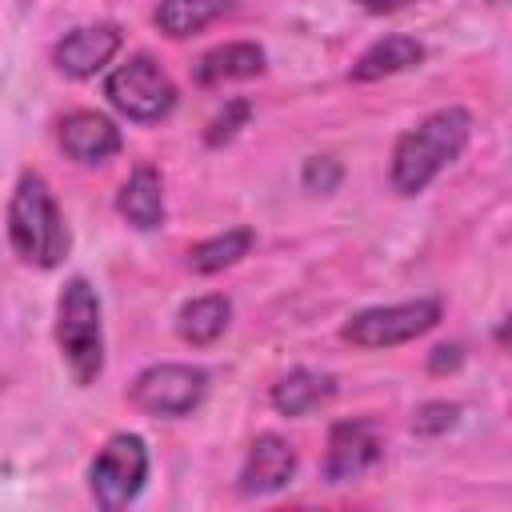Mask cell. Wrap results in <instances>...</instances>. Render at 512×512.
Wrapping results in <instances>:
<instances>
[{
    "label": "cell",
    "instance_id": "obj_1",
    "mask_svg": "<svg viewBox=\"0 0 512 512\" xmlns=\"http://www.w3.org/2000/svg\"><path fill=\"white\" fill-rule=\"evenodd\" d=\"M472 136V116L460 104L436 108L428 112L420 124H412L396 148H392V164H388V180L400 196H416L424 192L468 144Z\"/></svg>",
    "mask_w": 512,
    "mask_h": 512
},
{
    "label": "cell",
    "instance_id": "obj_2",
    "mask_svg": "<svg viewBox=\"0 0 512 512\" xmlns=\"http://www.w3.org/2000/svg\"><path fill=\"white\" fill-rule=\"evenodd\" d=\"M8 244L32 268H56L72 248L64 212L40 172H20L8 196Z\"/></svg>",
    "mask_w": 512,
    "mask_h": 512
},
{
    "label": "cell",
    "instance_id": "obj_3",
    "mask_svg": "<svg viewBox=\"0 0 512 512\" xmlns=\"http://www.w3.org/2000/svg\"><path fill=\"white\" fill-rule=\"evenodd\" d=\"M56 348L80 388H88L104 372L100 296L84 276H72L56 296Z\"/></svg>",
    "mask_w": 512,
    "mask_h": 512
},
{
    "label": "cell",
    "instance_id": "obj_4",
    "mask_svg": "<svg viewBox=\"0 0 512 512\" xmlns=\"http://www.w3.org/2000/svg\"><path fill=\"white\" fill-rule=\"evenodd\" d=\"M104 96H108V104L120 116H128L136 124H156V120H164L176 108V84H172V76L152 56H144V52L140 56H128L120 68L108 72Z\"/></svg>",
    "mask_w": 512,
    "mask_h": 512
},
{
    "label": "cell",
    "instance_id": "obj_5",
    "mask_svg": "<svg viewBox=\"0 0 512 512\" xmlns=\"http://www.w3.org/2000/svg\"><path fill=\"white\" fill-rule=\"evenodd\" d=\"M436 324H440V300L416 296L404 304H380V308H364V312L348 316L340 336L356 348H396V344H408V340L432 332Z\"/></svg>",
    "mask_w": 512,
    "mask_h": 512
},
{
    "label": "cell",
    "instance_id": "obj_6",
    "mask_svg": "<svg viewBox=\"0 0 512 512\" xmlns=\"http://www.w3.org/2000/svg\"><path fill=\"white\" fill-rule=\"evenodd\" d=\"M148 480V444L136 432H116L104 440V448L96 452L92 468H88V488L92 500L108 512L132 504L140 496Z\"/></svg>",
    "mask_w": 512,
    "mask_h": 512
},
{
    "label": "cell",
    "instance_id": "obj_7",
    "mask_svg": "<svg viewBox=\"0 0 512 512\" xmlns=\"http://www.w3.org/2000/svg\"><path fill=\"white\" fill-rule=\"evenodd\" d=\"M204 396H208V372L196 364H172V360L144 368L128 388V400L144 416H164V420L196 412Z\"/></svg>",
    "mask_w": 512,
    "mask_h": 512
},
{
    "label": "cell",
    "instance_id": "obj_8",
    "mask_svg": "<svg viewBox=\"0 0 512 512\" xmlns=\"http://www.w3.org/2000/svg\"><path fill=\"white\" fill-rule=\"evenodd\" d=\"M384 456V432L376 420L356 416V420H340L328 432V452H324V476L328 484H344L364 476L372 464H380Z\"/></svg>",
    "mask_w": 512,
    "mask_h": 512
},
{
    "label": "cell",
    "instance_id": "obj_9",
    "mask_svg": "<svg viewBox=\"0 0 512 512\" xmlns=\"http://www.w3.org/2000/svg\"><path fill=\"white\" fill-rule=\"evenodd\" d=\"M120 44H124V36L116 24H80L52 44V64L60 76L88 80L120 52Z\"/></svg>",
    "mask_w": 512,
    "mask_h": 512
},
{
    "label": "cell",
    "instance_id": "obj_10",
    "mask_svg": "<svg viewBox=\"0 0 512 512\" xmlns=\"http://www.w3.org/2000/svg\"><path fill=\"white\" fill-rule=\"evenodd\" d=\"M64 156H72L76 164H104L120 152L124 136L120 128L104 116V112H88V108H76L60 120V132H56Z\"/></svg>",
    "mask_w": 512,
    "mask_h": 512
},
{
    "label": "cell",
    "instance_id": "obj_11",
    "mask_svg": "<svg viewBox=\"0 0 512 512\" xmlns=\"http://www.w3.org/2000/svg\"><path fill=\"white\" fill-rule=\"evenodd\" d=\"M292 476H296V448L284 436L264 432L252 440V448L244 456L240 492L244 496H268V492H280L284 484H292Z\"/></svg>",
    "mask_w": 512,
    "mask_h": 512
},
{
    "label": "cell",
    "instance_id": "obj_12",
    "mask_svg": "<svg viewBox=\"0 0 512 512\" xmlns=\"http://www.w3.org/2000/svg\"><path fill=\"white\" fill-rule=\"evenodd\" d=\"M116 212L140 232H152L164 224V180L152 164H136L128 172V180L116 192Z\"/></svg>",
    "mask_w": 512,
    "mask_h": 512
},
{
    "label": "cell",
    "instance_id": "obj_13",
    "mask_svg": "<svg viewBox=\"0 0 512 512\" xmlns=\"http://www.w3.org/2000/svg\"><path fill=\"white\" fill-rule=\"evenodd\" d=\"M264 72V48L252 40H232V44H216L208 48L196 64H192V80L200 88H216L228 80H248Z\"/></svg>",
    "mask_w": 512,
    "mask_h": 512
},
{
    "label": "cell",
    "instance_id": "obj_14",
    "mask_svg": "<svg viewBox=\"0 0 512 512\" xmlns=\"http://www.w3.org/2000/svg\"><path fill=\"white\" fill-rule=\"evenodd\" d=\"M336 396V380L316 368H292L272 384V408L280 416H308Z\"/></svg>",
    "mask_w": 512,
    "mask_h": 512
},
{
    "label": "cell",
    "instance_id": "obj_15",
    "mask_svg": "<svg viewBox=\"0 0 512 512\" xmlns=\"http://www.w3.org/2000/svg\"><path fill=\"white\" fill-rule=\"evenodd\" d=\"M424 60V44L412 40V36H380L376 44H368L356 64H352V80L356 84H368V80H384V76H396V72H408Z\"/></svg>",
    "mask_w": 512,
    "mask_h": 512
},
{
    "label": "cell",
    "instance_id": "obj_16",
    "mask_svg": "<svg viewBox=\"0 0 512 512\" xmlns=\"http://www.w3.org/2000/svg\"><path fill=\"white\" fill-rule=\"evenodd\" d=\"M228 320H232V304H228V296L208 292V296L188 300V304L176 312V332H180L184 344H192V348H208L212 340L224 336Z\"/></svg>",
    "mask_w": 512,
    "mask_h": 512
},
{
    "label": "cell",
    "instance_id": "obj_17",
    "mask_svg": "<svg viewBox=\"0 0 512 512\" xmlns=\"http://www.w3.org/2000/svg\"><path fill=\"white\" fill-rule=\"evenodd\" d=\"M236 8V0H160L152 20L164 36L172 40H184V36H196L204 32L208 24H216L220 16H228Z\"/></svg>",
    "mask_w": 512,
    "mask_h": 512
},
{
    "label": "cell",
    "instance_id": "obj_18",
    "mask_svg": "<svg viewBox=\"0 0 512 512\" xmlns=\"http://www.w3.org/2000/svg\"><path fill=\"white\" fill-rule=\"evenodd\" d=\"M252 240H256L252 228H228V232H216V236H208V240H200V244L188 248V268L200 272V276L224 272V268H232L236 260L248 256Z\"/></svg>",
    "mask_w": 512,
    "mask_h": 512
},
{
    "label": "cell",
    "instance_id": "obj_19",
    "mask_svg": "<svg viewBox=\"0 0 512 512\" xmlns=\"http://www.w3.org/2000/svg\"><path fill=\"white\" fill-rule=\"evenodd\" d=\"M248 116H252V104H248V100H228V104L208 120V128H204V144H208V148L228 144V140L248 124Z\"/></svg>",
    "mask_w": 512,
    "mask_h": 512
},
{
    "label": "cell",
    "instance_id": "obj_20",
    "mask_svg": "<svg viewBox=\"0 0 512 512\" xmlns=\"http://www.w3.org/2000/svg\"><path fill=\"white\" fill-rule=\"evenodd\" d=\"M456 416H460V404L428 400V404H420V408L412 412V432H416V436H440V432H448V428L456 424Z\"/></svg>",
    "mask_w": 512,
    "mask_h": 512
},
{
    "label": "cell",
    "instance_id": "obj_21",
    "mask_svg": "<svg viewBox=\"0 0 512 512\" xmlns=\"http://www.w3.org/2000/svg\"><path fill=\"white\" fill-rule=\"evenodd\" d=\"M340 184V164L332 156H308L304 160V188L308 192H336Z\"/></svg>",
    "mask_w": 512,
    "mask_h": 512
},
{
    "label": "cell",
    "instance_id": "obj_22",
    "mask_svg": "<svg viewBox=\"0 0 512 512\" xmlns=\"http://www.w3.org/2000/svg\"><path fill=\"white\" fill-rule=\"evenodd\" d=\"M456 364H460V344H440V348H432V360H428L432 372H444V368H456Z\"/></svg>",
    "mask_w": 512,
    "mask_h": 512
},
{
    "label": "cell",
    "instance_id": "obj_23",
    "mask_svg": "<svg viewBox=\"0 0 512 512\" xmlns=\"http://www.w3.org/2000/svg\"><path fill=\"white\" fill-rule=\"evenodd\" d=\"M360 8H368V12H400V8H408V4H420V0H356Z\"/></svg>",
    "mask_w": 512,
    "mask_h": 512
},
{
    "label": "cell",
    "instance_id": "obj_24",
    "mask_svg": "<svg viewBox=\"0 0 512 512\" xmlns=\"http://www.w3.org/2000/svg\"><path fill=\"white\" fill-rule=\"evenodd\" d=\"M492 4H500V0H492Z\"/></svg>",
    "mask_w": 512,
    "mask_h": 512
}]
</instances>
